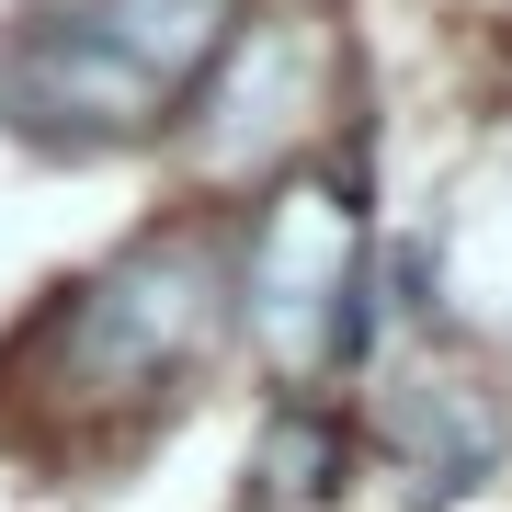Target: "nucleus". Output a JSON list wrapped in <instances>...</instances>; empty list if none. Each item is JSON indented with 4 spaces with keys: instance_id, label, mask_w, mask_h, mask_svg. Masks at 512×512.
Returning <instances> with one entry per match:
<instances>
[{
    "instance_id": "nucleus-2",
    "label": "nucleus",
    "mask_w": 512,
    "mask_h": 512,
    "mask_svg": "<svg viewBox=\"0 0 512 512\" xmlns=\"http://www.w3.org/2000/svg\"><path fill=\"white\" fill-rule=\"evenodd\" d=\"M217 319H228L217 239H194V228L137 239V251H114L69 296V319H57V387L80 410H148L205 365Z\"/></svg>"
},
{
    "instance_id": "nucleus-4",
    "label": "nucleus",
    "mask_w": 512,
    "mask_h": 512,
    "mask_svg": "<svg viewBox=\"0 0 512 512\" xmlns=\"http://www.w3.org/2000/svg\"><path fill=\"white\" fill-rule=\"evenodd\" d=\"M387 433H399L410 467H433V490H467V478H490V456H501V410L478 399L467 376L399 387V399H387Z\"/></svg>"
},
{
    "instance_id": "nucleus-1",
    "label": "nucleus",
    "mask_w": 512,
    "mask_h": 512,
    "mask_svg": "<svg viewBox=\"0 0 512 512\" xmlns=\"http://www.w3.org/2000/svg\"><path fill=\"white\" fill-rule=\"evenodd\" d=\"M239 35V0H46L0 46V114L35 148H137L183 114Z\"/></svg>"
},
{
    "instance_id": "nucleus-3",
    "label": "nucleus",
    "mask_w": 512,
    "mask_h": 512,
    "mask_svg": "<svg viewBox=\"0 0 512 512\" xmlns=\"http://www.w3.org/2000/svg\"><path fill=\"white\" fill-rule=\"evenodd\" d=\"M239 285H251V330L274 342L285 376H330L365 353V205H353L330 171H296V183L262 194L251 251H239Z\"/></svg>"
},
{
    "instance_id": "nucleus-5",
    "label": "nucleus",
    "mask_w": 512,
    "mask_h": 512,
    "mask_svg": "<svg viewBox=\"0 0 512 512\" xmlns=\"http://www.w3.org/2000/svg\"><path fill=\"white\" fill-rule=\"evenodd\" d=\"M342 421L330 410H274V433H262V478H274V501H319L330 478H342Z\"/></svg>"
}]
</instances>
